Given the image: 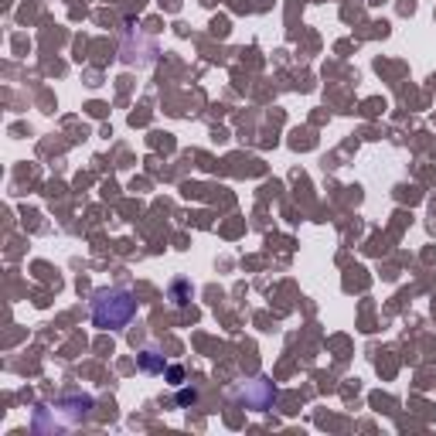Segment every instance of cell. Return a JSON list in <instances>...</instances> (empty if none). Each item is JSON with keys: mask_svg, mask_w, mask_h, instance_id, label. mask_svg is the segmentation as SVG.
Wrapping results in <instances>:
<instances>
[{"mask_svg": "<svg viewBox=\"0 0 436 436\" xmlns=\"http://www.w3.org/2000/svg\"><path fill=\"white\" fill-rule=\"evenodd\" d=\"M168 378H171V385H181V382H184V371H181V368H168Z\"/></svg>", "mask_w": 436, "mask_h": 436, "instance_id": "cell-5", "label": "cell"}, {"mask_svg": "<svg viewBox=\"0 0 436 436\" xmlns=\"http://www.w3.org/2000/svg\"><path fill=\"white\" fill-rule=\"evenodd\" d=\"M184 293H187V283H174V303H187V300H184Z\"/></svg>", "mask_w": 436, "mask_h": 436, "instance_id": "cell-6", "label": "cell"}, {"mask_svg": "<svg viewBox=\"0 0 436 436\" xmlns=\"http://www.w3.org/2000/svg\"><path fill=\"white\" fill-rule=\"evenodd\" d=\"M242 399H246V406H253V409H269L273 399H276V389H273L266 378H256V382H249V385L242 389Z\"/></svg>", "mask_w": 436, "mask_h": 436, "instance_id": "cell-2", "label": "cell"}, {"mask_svg": "<svg viewBox=\"0 0 436 436\" xmlns=\"http://www.w3.org/2000/svg\"><path fill=\"white\" fill-rule=\"evenodd\" d=\"M140 365H144V371H164V358L157 351H144L140 354Z\"/></svg>", "mask_w": 436, "mask_h": 436, "instance_id": "cell-3", "label": "cell"}, {"mask_svg": "<svg viewBox=\"0 0 436 436\" xmlns=\"http://www.w3.org/2000/svg\"><path fill=\"white\" fill-rule=\"evenodd\" d=\"M137 314V297L130 290H99L92 297V324L102 331H123Z\"/></svg>", "mask_w": 436, "mask_h": 436, "instance_id": "cell-1", "label": "cell"}, {"mask_svg": "<svg viewBox=\"0 0 436 436\" xmlns=\"http://www.w3.org/2000/svg\"><path fill=\"white\" fill-rule=\"evenodd\" d=\"M177 402H181V406H194V402H198V392H194V389H181V392H177Z\"/></svg>", "mask_w": 436, "mask_h": 436, "instance_id": "cell-4", "label": "cell"}]
</instances>
